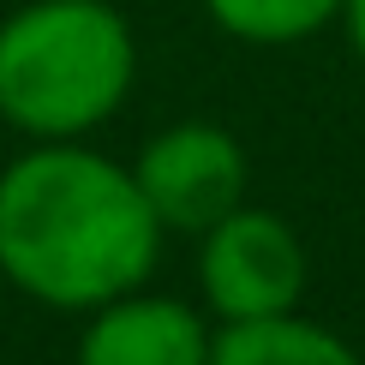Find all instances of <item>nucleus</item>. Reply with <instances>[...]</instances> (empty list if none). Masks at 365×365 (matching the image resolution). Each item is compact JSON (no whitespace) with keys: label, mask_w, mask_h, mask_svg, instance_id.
Returning a JSON list of instances; mask_svg holds the SVG:
<instances>
[{"label":"nucleus","mask_w":365,"mask_h":365,"mask_svg":"<svg viewBox=\"0 0 365 365\" xmlns=\"http://www.w3.org/2000/svg\"><path fill=\"white\" fill-rule=\"evenodd\" d=\"M204 12L234 42H252V48H287V42H306L324 24H336L341 19V0H204Z\"/></svg>","instance_id":"7"},{"label":"nucleus","mask_w":365,"mask_h":365,"mask_svg":"<svg viewBox=\"0 0 365 365\" xmlns=\"http://www.w3.org/2000/svg\"><path fill=\"white\" fill-rule=\"evenodd\" d=\"M210 365H365L336 329L312 317H246L210 336Z\"/></svg>","instance_id":"6"},{"label":"nucleus","mask_w":365,"mask_h":365,"mask_svg":"<svg viewBox=\"0 0 365 365\" xmlns=\"http://www.w3.org/2000/svg\"><path fill=\"white\" fill-rule=\"evenodd\" d=\"M210 336L216 329L197 306L132 287L90 312L78 336V365H210Z\"/></svg>","instance_id":"5"},{"label":"nucleus","mask_w":365,"mask_h":365,"mask_svg":"<svg viewBox=\"0 0 365 365\" xmlns=\"http://www.w3.org/2000/svg\"><path fill=\"white\" fill-rule=\"evenodd\" d=\"M341 24H347V42H354V54L365 60V0H341Z\"/></svg>","instance_id":"8"},{"label":"nucleus","mask_w":365,"mask_h":365,"mask_svg":"<svg viewBox=\"0 0 365 365\" xmlns=\"http://www.w3.org/2000/svg\"><path fill=\"white\" fill-rule=\"evenodd\" d=\"M138 78V36L108 0H30L0 19V120L36 144L90 138Z\"/></svg>","instance_id":"2"},{"label":"nucleus","mask_w":365,"mask_h":365,"mask_svg":"<svg viewBox=\"0 0 365 365\" xmlns=\"http://www.w3.org/2000/svg\"><path fill=\"white\" fill-rule=\"evenodd\" d=\"M306 276V240L264 204H240L197 234V287L222 324L299 312Z\"/></svg>","instance_id":"3"},{"label":"nucleus","mask_w":365,"mask_h":365,"mask_svg":"<svg viewBox=\"0 0 365 365\" xmlns=\"http://www.w3.org/2000/svg\"><path fill=\"white\" fill-rule=\"evenodd\" d=\"M162 252L132 168L84 138L36 144L0 174V276L54 312H96L144 287Z\"/></svg>","instance_id":"1"},{"label":"nucleus","mask_w":365,"mask_h":365,"mask_svg":"<svg viewBox=\"0 0 365 365\" xmlns=\"http://www.w3.org/2000/svg\"><path fill=\"white\" fill-rule=\"evenodd\" d=\"M132 180H138L150 216L162 222V234L197 240L227 210L246 204L252 162H246V144L216 120H174L138 150Z\"/></svg>","instance_id":"4"}]
</instances>
